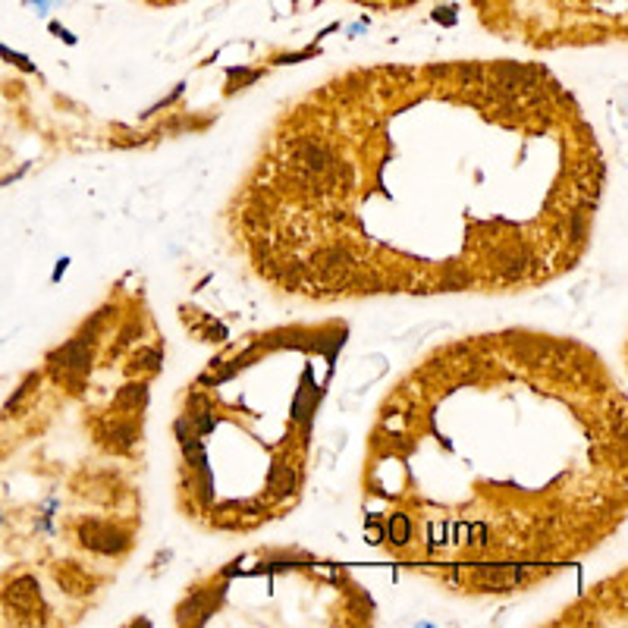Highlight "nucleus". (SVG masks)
I'll use <instances>...</instances> for the list:
<instances>
[{
    "label": "nucleus",
    "mask_w": 628,
    "mask_h": 628,
    "mask_svg": "<svg viewBox=\"0 0 628 628\" xmlns=\"http://www.w3.org/2000/svg\"><path fill=\"white\" fill-rule=\"evenodd\" d=\"M6 603H10L16 613H35L38 606H41V597H38V584L35 578H19V581L10 584V590H6Z\"/></svg>",
    "instance_id": "1"
},
{
    "label": "nucleus",
    "mask_w": 628,
    "mask_h": 628,
    "mask_svg": "<svg viewBox=\"0 0 628 628\" xmlns=\"http://www.w3.org/2000/svg\"><path fill=\"white\" fill-rule=\"evenodd\" d=\"M0 57H6V60H10V63H16V66H19V69H31V63H29V60H25V57H22V54H13V50L0 47Z\"/></svg>",
    "instance_id": "2"
},
{
    "label": "nucleus",
    "mask_w": 628,
    "mask_h": 628,
    "mask_svg": "<svg viewBox=\"0 0 628 628\" xmlns=\"http://www.w3.org/2000/svg\"><path fill=\"white\" fill-rule=\"evenodd\" d=\"M393 528H396V544H402V540H405V534H408V521L405 518H396Z\"/></svg>",
    "instance_id": "3"
}]
</instances>
